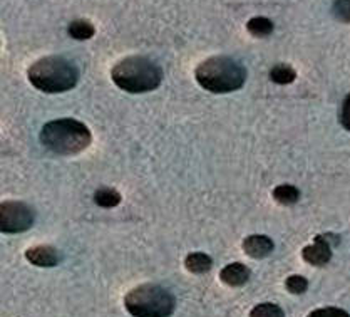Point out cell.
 Masks as SVG:
<instances>
[{
  "label": "cell",
  "mask_w": 350,
  "mask_h": 317,
  "mask_svg": "<svg viewBox=\"0 0 350 317\" xmlns=\"http://www.w3.org/2000/svg\"><path fill=\"white\" fill-rule=\"evenodd\" d=\"M340 125L344 126L347 131H350V92L347 96H345L344 103H342L340 106Z\"/></svg>",
  "instance_id": "44dd1931"
},
{
  "label": "cell",
  "mask_w": 350,
  "mask_h": 317,
  "mask_svg": "<svg viewBox=\"0 0 350 317\" xmlns=\"http://www.w3.org/2000/svg\"><path fill=\"white\" fill-rule=\"evenodd\" d=\"M69 36L76 40H88L91 39L96 34L94 25L89 21H84V18H77V21H72L69 24V29H67Z\"/></svg>",
  "instance_id": "4fadbf2b"
},
{
  "label": "cell",
  "mask_w": 350,
  "mask_h": 317,
  "mask_svg": "<svg viewBox=\"0 0 350 317\" xmlns=\"http://www.w3.org/2000/svg\"><path fill=\"white\" fill-rule=\"evenodd\" d=\"M25 259H27L32 266L44 268L55 267L61 262V255H59V252L55 251L54 247H51V245H37V247L29 249V251L25 252Z\"/></svg>",
  "instance_id": "ba28073f"
},
{
  "label": "cell",
  "mask_w": 350,
  "mask_h": 317,
  "mask_svg": "<svg viewBox=\"0 0 350 317\" xmlns=\"http://www.w3.org/2000/svg\"><path fill=\"white\" fill-rule=\"evenodd\" d=\"M185 267L191 274H206L213 267V259L204 252H193L185 259Z\"/></svg>",
  "instance_id": "8fae6325"
},
{
  "label": "cell",
  "mask_w": 350,
  "mask_h": 317,
  "mask_svg": "<svg viewBox=\"0 0 350 317\" xmlns=\"http://www.w3.org/2000/svg\"><path fill=\"white\" fill-rule=\"evenodd\" d=\"M285 287L290 294L301 296V294H305L308 290V281L305 277H301V275H290L286 279Z\"/></svg>",
  "instance_id": "ac0fdd59"
},
{
  "label": "cell",
  "mask_w": 350,
  "mask_h": 317,
  "mask_svg": "<svg viewBox=\"0 0 350 317\" xmlns=\"http://www.w3.org/2000/svg\"><path fill=\"white\" fill-rule=\"evenodd\" d=\"M247 29L255 37H268L273 32V22L267 17H253L248 21Z\"/></svg>",
  "instance_id": "2e32d148"
},
{
  "label": "cell",
  "mask_w": 350,
  "mask_h": 317,
  "mask_svg": "<svg viewBox=\"0 0 350 317\" xmlns=\"http://www.w3.org/2000/svg\"><path fill=\"white\" fill-rule=\"evenodd\" d=\"M307 317H350V314L347 311L340 307H320L317 311L310 312Z\"/></svg>",
  "instance_id": "ffe728a7"
},
{
  "label": "cell",
  "mask_w": 350,
  "mask_h": 317,
  "mask_svg": "<svg viewBox=\"0 0 350 317\" xmlns=\"http://www.w3.org/2000/svg\"><path fill=\"white\" fill-rule=\"evenodd\" d=\"M332 16L338 22L350 24V0H334Z\"/></svg>",
  "instance_id": "d6986e66"
},
{
  "label": "cell",
  "mask_w": 350,
  "mask_h": 317,
  "mask_svg": "<svg viewBox=\"0 0 350 317\" xmlns=\"http://www.w3.org/2000/svg\"><path fill=\"white\" fill-rule=\"evenodd\" d=\"M270 79L273 81L275 84H280V86L292 84L293 81L297 79V71L288 64H277L271 67Z\"/></svg>",
  "instance_id": "5bb4252c"
},
{
  "label": "cell",
  "mask_w": 350,
  "mask_h": 317,
  "mask_svg": "<svg viewBox=\"0 0 350 317\" xmlns=\"http://www.w3.org/2000/svg\"><path fill=\"white\" fill-rule=\"evenodd\" d=\"M27 77L31 84L47 94L70 91L79 81V71L62 55H47L29 67Z\"/></svg>",
  "instance_id": "7a4b0ae2"
},
{
  "label": "cell",
  "mask_w": 350,
  "mask_h": 317,
  "mask_svg": "<svg viewBox=\"0 0 350 317\" xmlns=\"http://www.w3.org/2000/svg\"><path fill=\"white\" fill-rule=\"evenodd\" d=\"M273 199L277 203L290 207L300 200V190L293 185H278L273 190Z\"/></svg>",
  "instance_id": "7c38bea8"
},
{
  "label": "cell",
  "mask_w": 350,
  "mask_h": 317,
  "mask_svg": "<svg viewBox=\"0 0 350 317\" xmlns=\"http://www.w3.org/2000/svg\"><path fill=\"white\" fill-rule=\"evenodd\" d=\"M114 84L131 94H143L158 89L163 83V69L151 59L131 55L119 61L111 71Z\"/></svg>",
  "instance_id": "3957f363"
},
{
  "label": "cell",
  "mask_w": 350,
  "mask_h": 317,
  "mask_svg": "<svg viewBox=\"0 0 350 317\" xmlns=\"http://www.w3.org/2000/svg\"><path fill=\"white\" fill-rule=\"evenodd\" d=\"M36 222V214L24 201H2L0 203V232L22 233L32 229Z\"/></svg>",
  "instance_id": "8992f818"
},
{
  "label": "cell",
  "mask_w": 350,
  "mask_h": 317,
  "mask_svg": "<svg viewBox=\"0 0 350 317\" xmlns=\"http://www.w3.org/2000/svg\"><path fill=\"white\" fill-rule=\"evenodd\" d=\"M94 201L96 205H99L103 208H113L121 203V195L114 188H99L94 193Z\"/></svg>",
  "instance_id": "9a60e30c"
},
{
  "label": "cell",
  "mask_w": 350,
  "mask_h": 317,
  "mask_svg": "<svg viewBox=\"0 0 350 317\" xmlns=\"http://www.w3.org/2000/svg\"><path fill=\"white\" fill-rule=\"evenodd\" d=\"M273 249V240L267 235H250L243 240V251L252 259H265Z\"/></svg>",
  "instance_id": "9c48e42d"
},
{
  "label": "cell",
  "mask_w": 350,
  "mask_h": 317,
  "mask_svg": "<svg viewBox=\"0 0 350 317\" xmlns=\"http://www.w3.org/2000/svg\"><path fill=\"white\" fill-rule=\"evenodd\" d=\"M332 235L334 233L317 235V237L314 238V244L304 247L301 257H304L305 262L310 264V266L314 267L327 266V264L332 260V247L337 245L338 240H340V237H335L334 240H330Z\"/></svg>",
  "instance_id": "52a82bcc"
},
{
  "label": "cell",
  "mask_w": 350,
  "mask_h": 317,
  "mask_svg": "<svg viewBox=\"0 0 350 317\" xmlns=\"http://www.w3.org/2000/svg\"><path fill=\"white\" fill-rule=\"evenodd\" d=\"M124 305L133 317H170L176 309V299L165 287L141 284L126 294Z\"/></svg>",
  "instance_id": "5b68a950"
},
{
  "label": "cell",
  "mask_w": 350,
  "mask_h": 317,
  "mask_svg": "<svg viewBox=\"0 0 350 317\" xmlns=\"http://www.w3.org/2000/svg\"><path fill=\"white\" fill-rule=\"evenodd\" d=\"M250 268H248L245 264L240 262H233L228 264L226 267L221 268L219 272V279H221L223 284L230 286V287H241L247 284L250 281Z\"/></svg>",
  "instance_id": "30bf717a"
},
{
  "label": "cell",
  "mask_w": 350,
  "mask_h": 317,
  "mask_svg": "<svg viewBox=\"0 0 350 317\" xmlns=\"http://www.w3.org/2000/svg\"><path fill=\"white\" fill-rule=\"evenodd\" d=\"M195 77L206 91L213 94H226L243 88L247 81V69L241 62L228 55H215L196 67Z\"/></svg>",
  "instance_id": "6da1fadb"
},
{
  "label": "cell",
  "mask_w": 350,
  "mask_h": 317,
  "mask_svg": "<svg viewBox=\"0 0 350 317\" xmlns=\"http://www.w3.org/2000/svg\"><path fill=\"white\" fill-rule=\"evenodd\" d=\"M250 317H285V312L280 305L265 302V304L255 305L252 309Z\"/></svg>",
  "instance_id": "e0dca14e"
},
{
  "label": "cell",
  "mask_w": 350,
  "mask_h": 317,
  "mask_svg": "<svg viewBox=\"0 0 350 317\" xmlns=\"http://www.w3.org/2000/svg\"><path fill=\"white\" fill-rule=\"evenodd\" d=\"M92 134L84 123L61 118L47 123L40 131V143L57 155H77L91 144Z\"/></svg>",
  "instance_id": "277c9868"
}]
</instances>
